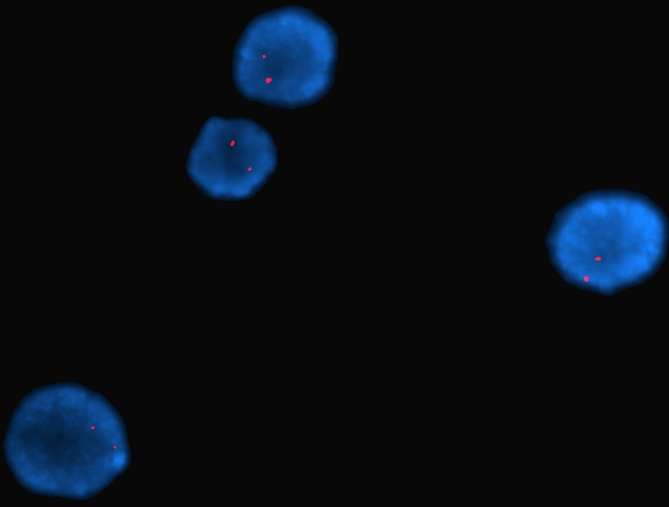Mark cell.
I'll use <instances>...</instances> for the list:
<instances>
[{
	"mask_svg": "<svg viewBox=\"0 0 669 507\" xmlns=\"http://www.w3.org/2000/svg\"><path fill=\"white\" fill-rule=\"evenodd\" d=\"M338 58L332 26L311 9L291 5L253 18L237 41L232 76L237 91L263 105L296 109L331 90Z\"/></svg>",
	"mask_w": 669,
	"mask_h": 507,
	"instance_id": "1",
	"label": "cell"
},
{
	"mask_svg": "<svg viewBox=\"0 0 669 507\" xmlns=\"http://www.w3.org/2000/svg\"><path fill=\"white\" fill-rule=\"evenodd\" d=\"M277 151L270 133L245 117H210L186 161V172L206 196L243 201L260 190L274 171Z\"/></svg>",
	"mask_w": 669,
	"mask_h": 507,
	"instance_id": "2",
	"label": "cell"
}]
</instances>
